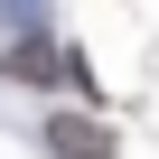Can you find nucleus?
Wrapping results in <instances>:
<instances>
[{
    "label": "nucleus",
    "instance_id": "1",
    "mask_svg": "<svg viewBox=\"0 0 159 159\" xmlns=\"http://www.w3.org/2000/svg\"><path fill=\"white\" fill-rule=\"evenodd\" d=\"M0 75H10V84H66V56L47 47V38H10V56H0Z\"/></svg>",
    "mask_w": 159,
    "mask_h": 159
},
{
    "label": "nucleus",
    "instance_id": "2",
    "mask_svg": "<svg viewBox=\"0 0 159 159\" xmlns=\"http://www.w3.org/2000/svg\"><path fill=\"white\" fill-rule=\"evenodd\" d=\"M47 150H56V159H112V131H103L94 112H56V122H47Z\"/></svg>",
    "mask_w": 159,
    "mask_h": 159
}]
</instances>
